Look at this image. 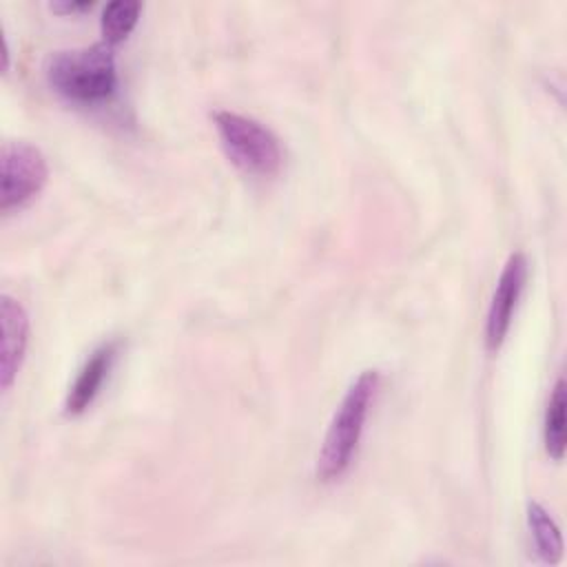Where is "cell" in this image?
<instances>
[{
	"mask_svg": "<svg viewBox=\"0 0 567 567\" xmlns=\"http://www.w3.org/2000/svg\"><path fill=\"white\" fill-rule=\"evenodd\" d=\"M379 381L381 377L377 370H363L343 394L328 425V432L317 458V478L321 483H332L341 478L350 467L357 454Z\"/></svg>",
	"mask_w": 567,
	"mask_h": 567,
	"instance_id": "cell-1",
	"label": "cell"
},
{
	"mask_svg": "<svg viewBox=\"0 0 567 567\" xmlns=\"http://www.w3.org/2000/svg\"><path fill=\"white\" fill-rule=\"evenodd\" d=\"M49 84L75 102H102L117 82L113 47L97 42L91 47L55 51L47 62Z\"/></svg>",
	"mask_w": 567,
	"mask_h": 567,
	"instance_id": "cell-2",
	"label": "cell"
},
{
	"mask_svg": "<svg viewBox=\"0 0 567 567\" xmlns=\"http://www.w3.org/2000/svg\"><path fill=\"white\" fill-rule=\"evenodd\" d=\"M213 122L221 146L235 166L259 177L275 175L281 168L284 151L268 126L233 111H215Z\"/></svg>",
	"mask_w": 567,
	"mask_h": 567,
	"instance_id": "cell-3",
	"label": "cell"
},
{
	"mask_svg": "<svg viewBox=\"0 0 567 567\" xmlns=\"http://www.w3.org/2000/svg\"><path fill=\"white\" fill-rule=\"evenodd\" d=\"M49 166L42 151L29 142H4L0 153V208L24 206L47 184Z\"/></svg>",
	"mask_w": 567,
	"mask_h": 567,
	"instance_id": "cell-4",
	"label": "cell"
},
{
	"mask_svg": "<svg viewBox=\"0 0 567 567\" xmlns=\"http://www.w3.org/2000/svg\"><path fill=\"white\" fill-rule=\"evenodd\" d=\"M525 281H527V259L523 252H514L509 255L498 277L496 290L492 295V303L487 310L485 343L489 350H498L501 343L505 341V334L512 326V317L516 312Z\"/></svg>",
	"mask_w": 567,
	"mask_h": 567,
	"instance_id": "cell-5",
	"label": "cell"
},
{
	"mask_svg": "<svg viewBox=\"0 0 567 567\" xmlns=\"http://www.w3.org/2000/svg\"><path fill=\"white\" fill-rule=\"evenodd\" d=\"M2 350H0V385L9 390L24 359L29 341V317L22 303L9 295L0 297Z\"/></svg>",
	"mask_w": 567,
	"mask_h": 567,
	"instance_id": "cell-6",
	"label": "cell"
},
{
	"mask_svg": "<svg viewBox=\"0 0 567 567\" xmlns=\"http://www.w3.org/2000/svg\"><path fill=\"white\" fill-rule=\"evenodd\" d=\"M115 352H117V343L109 341V343L100 346L97 350H93V354L86 359V363L78 372L73 385L69 388V394L64 401V412L69 416L82 414L93 403L104 379L109 377V370L115 361Z\"/></svg>",
	"mask_w": 567,
	"mask_h": 567,
	"instance_id": "cell-7",
	"label": "cell"
},
{
	"mask_svg": "<svg viewBox=\"0 0 567 567\" xmlns=\"http://www.w3.org/2000/svg\"><path fill=\"white\" fill-rule=\"evenodd\" d=\"M527 520H529V529L540 558L549 565H556L563 556V538H560L558 525L547 514V509L540 507L538 503H529Z\"/></svg>",
	"mask_w": 567,
	"mask_h": 567,
	"instance_id": "cell-8",
	"label": "cell"
},
{
	"mask_svg": "<svg viewBox=\"0 0 567 567\" xmlns=\"http://www.w3.org/2000/svg\"><path fill=\"white\" fill-rule=\"evenodd\" d=\"M140 11H142V4L137 0H113V2H109L102 11V20H100L104 42L111 44V47L122 42L133 31V27L137 24Z\"/></svg>",
	"mask_w": 567,
	"mask_h": 567,
	"instance_id": "cell-9",
	"label": "cell"
},
{
	"mask_svg": "<svg viewBox=\"0 0 567 567\" xmlns=\"http://www.w3.org/2000/svg\"><path fill=\"white\" fill-rule=\"evenodd\" d=\"M565 381L558 379L545 412V447L554 461L565 456Z\"/></svg>",
	"mask_w": 567,
	"mask_h": 567,
	"instance_id": "cell-10",
	"label": "cell"
},
{
	"mask_svg": "<svg viewBox=\"0 0 567 567\" xmlns=\"http://www.w3.org/2000/svg\"><path fill=\"white\" fill-rule=\"evenodd\" d=\"M93 2L84 0V2H69V0H60V2H53L51 9L55 11H62V13H75V11H84V9H91Z\"/></svg>",
	"mask_w": 567,
	"mask_h": 567,
	"instance_id": "cell-11",
	"label": "cell"
}]
</instances>
